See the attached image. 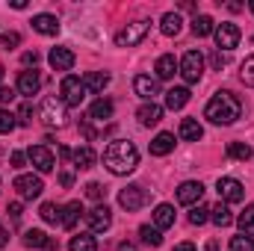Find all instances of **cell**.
Segmentation results:
<instances>
[{
  "label": "cell",
  "mask_w": 254,
  "mask_h": 251,
  "mask_svg": "<svg viewBox=\"0 0 254 251\" xmlns=\"http://www.w3.org/2000/svg\"><path fill=\"white\" fill-rule=\"evenodd\" d=\"M240 116H243V101L228 89L216 92L204 107V119H210L213 125H234Z\"/></svg>",
  "instance_id": "6da1fadb"
},
{
  "label": "cell",
  "mask_w": 254,
  "mask_h": 251,
  "mask_svg": "<svg viewBox=\"0 0 254 251\" xmlns=\"http://www.w3.org/2000/svg\"><path fill=\"white\" fill-rule=\"evenodd\" d=\"M104 166L113 172V175H130L136 172L139 166V151L133 142L127 139H113L107 148H104Z\"/></svg>",
  "instance_id": "7a4b0ae2"
},
{
  "label": "cell",
  "mask_w": 254,
  "mask_h": 251,
  "mask_svg": "<svg viewBox=\"0 0 254 251\" xmlns=\"http://www.w3.org/2000/svg\"><path fill=\"white\" fill-rule=\"evenodd\" d=\"M86 95H89L86 83L80 77H74V74H65L63 83H60V101H63L65 107H80L86 101Z\"/></svg>",
  "instance_id": "3957f363"
},
{
  "label": "cell",
  "mask_w": 254,
  "mask_h": 251,
  "mask_svg": "<svg viewBox=\"0 0 254 251\" xmlns=\"http://www.w3.org/2000/svg\"><path fill=\"white\" fill-rule=\"evenodd\" d=\"M148 33H151V21H148V18H139V21L127 24L125 30L116 36V45H119V48H133V45H139Z\"/></svg>",
  "instance_id": "277c9868"
},
{
  "label": "cell",
  "mask_w": 254,
  "mask_h": 251,
  "mask_svg": "<svg viewBox=\"0 0 254 251\" xmlns=\"http://www.w3.org/2000/svg\"><path fill=\"white\" fill-rule=\"evenodd\" d=\"M178 74H181L190 86H192V83H198V80L204 77V54H201V51H187V54H184V60H181Z\"/></svg>",
  "instance_id": "5b68a950"
},
{
  "label": "cell",
  "mask_w": 254,
  "mask_h": 251,
  "mask_svg": "<svg viewBox=\"0 0 254 251\" xmlns=\"http://www.w3.org/2000/svg\"><path fill=\"white\" fill-rule=\"evenodd\" d=\"M39 116H42L45 127H57V130H60V127L68 125V113H65V104H63V101H57V98H48V101L42 104Z\"/></svg>",
  "instance_id": "8992f818"
},
{
  "label": "cell",
  "mask_w": 254,
  "mask_h": 251,
  "mask_svg": "<svg viewBox=\"0 0 254 251\" xmlns=\"http://www.w3.org/2000/svg\"><path fill=\"white\" fill-rule=\"evenodd\" d=\"M119 204L125 207L127 213H136L139 207L148 204V189L139 187V184H130V187H125L122 192H119Z\"/></svg>",
  "instance_id": "52a82bcc"
},
{
  "label": "cell",
  "mask_w": 254,
  "mask_h": 251,
  "mask_svg": "<svg viewBox=\"0 0 254 251\" xmlns=\"http://www.w3.org/2000/svg\"><path fill=\"white\" fill-rule=\"evenodd\" d=\"M42 189H45V184H42V178H39V175H18V178H15V192H18L24 201L39 198V195H42Z\"/></svg>",
  "instance_id": "ba28073f"
},
{
  "label": "cell",
  "mask_w": 254,
  "mask_h": 251,
  "mask_svg": "<svg viewBox=\"0 0 254 251\" xmlns=\"http://www.w3.org/2000/svg\"><path fill=\"white\" fill-rule=\"evenodd\" d=\"M213 36H216V45H219V51H234L237 45H240V27L237 24H216V30H213Z\"/></svg>",
  "instance_id": "9c48e42d"
},
{
  "label": "cell",
  "mask_w": 254,
  "mask_h": 251,
  "mask_svg": "<svg viewBox=\"0 0 254 251\" xmlns=\"http://www.w3.org/2000/svg\"><path fill=\"white\" fill-rule=\"evenodd\" d=\"M86 225H89L92 234H104V231H110V225H113V213H110V207H107V204H98L95 210H89V213H86Z\"/></svg>",
  "instance_id": "30bf717a"
},
{
  "label": "cell",
  "mask_w": 254,
  "mask_h": 251,
  "mask_svg": "<svg viewBox=\"0 0 254 251\" xmlns=\"http://www.w3.org/2000/svg\"><path fill=\"white\" fill-rule=\"evenodd\" d=\"M27 160H30L42 175L54 172V166H57V160H54V154H51V148H48V145H33V148L27 151Z\"/></svg>",
  "instance_id": "8fae6325"
},
{
  "label": "cell",
  "mask_w": 254,
  "mask_h": 251,
  "mask_svg": "<svg viewBox=\"0 0 254 251\" xmlns=\"http://www.w3.org/2000/svg\"><path fill=\"white\" fill-rule=\"evenodd\" d=\"M216 189H219V198H222L225 204H237V201L246 198V189H243V184H240L237 178H219Z\"/></svg>",
  "instance_id": "7c38bea8"
},
{
  "label": "cell",
  "mask_w": 254,
  "mask_h": 251,
  "mask_svg": "<svg viewBox=\"0 0 254 251\" xmlns=\"http://www.w3.org/2000/svg\"><path fill=\"white\" fill-rule=\"evenodd\" d=\"M133 92L148 104V101H154V98L160 95V80L151 77V74H136V80H133Z\"/></svg>",
  "instance_id": "4fadbf2b"
},
{
  "label": "cell",
  "mask_w": 254,
  "mask_h": 251,
  "mask_svg": "<svg viewBox=\"0 0 254 251\" xmlns=\"http://www.w3.org/2000/svg\"><path fill=\"white\" fill-rule=\"evenodd\" d=\"M201 198H204V184H198V181H187L178 187V204H184V207L201 204Z\"/></svg>",
  "instance_id": "5bb4252c"
},
{
  "label": "cell",
  "mask_w": 254,
  "mask_h": 251,
  "mask_svg": "<svg viewBox=\"0 0 254 251\" xmlns=\"http://www.w3.org/2000/svg\"><path fill=\"white\" fill-rule=\"evenodd\" d=\"M39 89H42V77H39V71H21V74H18V95L33 98Z\"/></svg>",
  "instance_id": "9a60e30c"
},
{
  "label": "cell",
  "mask_w": 254,
  "mask_h": 251,
  "mask_svg": "<svg viewBox=\"0 0 254 251\" xmlns=\"http://www.w3.org/2000/svg\"><path fill=\"white\" fill-rule=\"evenodd\" d=\"M48 63L54 71H71L74 68V51L71 48H54L48 54Z\"/></svg>",
  "instance_id": "2e32d148"
},
{
  "label": "cell",
  "mask_w": 254,
  "mask_h": 251,
  "mask_svg": "<svg viewBox=\"0 0 254 251\" xmlns=\"http://www.w3.org/2000/svg\"><path fill=\"white\" fill-rule=\"evenodd\" d=\"M136 119H139V125H145V127L160 125V119H163V107L154 104V101H148V104H142V107L136 110Z\"/></svg>",
  "instance_id": "e0dca14e"
},
{
  "label": "cell",
  "mask_w": 254,
  "mask_h": 251,
  "mask_svg": "<svg viewBox=\"0 0 254 251\" xmlns=\"http://www.w3.org/2000/svg\"><path fill=\"white\" fill-rule=\"evenodd\" d=\"M24 246H27V249L57 251V240H54V237H48L45 231H36V228H33V231H27V234H24Z\"/></svg>",
  "instance_id": "ac0fdd59"
},
{
  "label": "cell",
  "mask_w": 254,
  "mask_h": 251,
  "mask_svg": "<svg viewBox=\"0 0 254 251\" xmlns=\"http://www.w3.org/2000/svg\"><path fill=\"white\" fill-rule=\"evenodd\" d=\"M33 30L42 33V36H57L60 33V21H57V15L42 12V15H33Z\"/></svg>",
  "instance_id": "d6986e66"
},
{
  "label": "cell",
  "mask_w": 254,
  "mask_h": 251,
  "mask_svg": "<svg viewBox=\"0 0 254 251\" xmlns=\"http://www.w3.org/2000/svg\"><path fill=\"white\" fill-rule=\"evenodd\" d=\"M187 104H190V89L187 86H172L166 92V107L169 110H184Z\"/></svg>",
  "instance_id": "ffe728a7"
},
{
  "label": "cell",
  "mask_w": 254,
  "mask_h": 251,
  "mask_svg": "<svg viewBox=\"0 0 254 251\" xmlns=\"http://www.w3.org/2000/svg\"><path fill=\"white\" fill-rule=\"evenodd\" d=\"M175 151V133H157L151 139V154L154 157H166Z\"/></svg>",
  "instance_id": "44dd1931"
},
{
  "label": "cell",
  "mask_w": 254,
  "mask_h": 251,
  "mask_svg": "<svg viewBox=\"0 0 254 251\" xmlns=\"http://www.w3.org/2000/svg\"><path fill=\"white\" fill-rule=\"evenodd\" d=\"M83 213H86V210H83V204H80V201H71V204H65L60 225H63L65 231H74V225L80 222V216H83Z\"/></svg>",
  "instance_id": "7402d4cb"
},
{
  "label": "cell",
  "mask_w": 254,
  "mask_h": 251,
  "mask_svg": "<svg viewBox=\"0 0 254 251\" xmlns=\"http://www.w3.org/2000/svg\"><path fill=\"white\" fill-rule=\"evenodd\" d=\"M178 68H181V63H178L172 54H163V57L157 60V68H154V71H157V80H172V77L178 74Z\"/></svg>",
  "instance_id": "603a6c76"
},
{
  "label": "cell",
  "mask_w": 254,
  "mask_h": 251,
  "mask_svg": "<svg viewBox=\"0 0 254 251\" xmlns=\"http://www.w3.org/2000/svg\"><path fill=\"white\" fill-rule=\"evenodd\" d=\"M172 225H175V207L172 204H157V210H154V228L166 231Z\"/></svg>",
  "instance_id": "cb8c5ba5"
},
{
  "label": "cell",
  "mask_w": 254,
  "mask_h": 251,
  "mask_svg": "<svg viewBox=\"0 0 254 251\" xmlns=\"http://www.w3.org/2000/svg\"><path fill=\"white\" fill-rule=\"evenodd\" d=\"M160 30H163V36H181V30H184V18L178 15V12H166L163 15V21H160Z\"/></svg>",
  "instance_id": "d4e9b609"
},
{
  "label": "cell",
  "mask_w": 254,
  "mask_h": 251,
  "mask_svg": "<svg viewBox=\"0 0 254 251\" xmlns=\"http://www.w3.org/2000/svg\"><path fill=\"white\" fill-rule=\"evenodd\" d=\"M110 80H113V77H110L107 71H92V74H86V77H83L86 89H89V92H95V95H101V92L110 86Z\"/></svg>",
  "instance_id": "484cf974"
},
{
  "label": "cell",
  "mask_w": 254,
  "mask_h": 251,
  "mask_svg": "<svg viewBox=\"0 0 254 251\" xmlns=\"http://www.w3.org/2000/svg\"><path fill=\"white\" fill-rule=\"evenodd\" d=\"M89 119H92V122H107V119H113V101H110V98H98V101L89 107Z\"/></svg>",
  "instance_id": "4316f807"
},
{
  "label": "cell",
  "mask_w": 254,
  "mask_h": 251,
  "mask_svg": "<svg viewBox=\"0 0 254 251\" xmlns=\"http://www.w3.org/2000/svg\"><path fill=\"white\" fill-rule=\"evenodd\" d=\"M178 136H181L184 142H198V139L204 136V127L198 125V119H184V122H181V130H178Z\"/></svg>",
  "instance_id": "83f0119b"
},
{
  "label": "cell",
  "mask_w": 254,
  "mask_h": 251,
  "mask_svg": "<svg viewBox=\"0 0 254 251\" xmlns=\"http://www.w3.org/2000/svg\"><path fill=\"white\" fill-rule=\"evenodd\" d=\"M71 160H74V169H92L98 157H95V151H92L89 145H83V148L71 151Z\"/></svg>",
  "instance_id": "f1b7e54d"
},
{
  "label": "cell",
  "mask_w": 254,
  "mask_h": 251,
  "mask_svg": "<svg viewBox=\"0 0 254 251\" xmlns=\"http://www.w3.org/2000/svg\"><path fill=\"white\" fill-rule=\"evenodd\" d=\"M213 30H216V24H213V18H210V15H195V18H192V33H195L198 39L210 36Z\"/></svg>",
  "instance_id": "f546056e"
},
{
  "label": "cell",
  "mask_w": 254,
  "mask_h": 251,
  "mask_svg": "<svg viewBox=\"0 0 254 251\" xmlns=\"http://www.w3.org/2000/svg\"><path fill=\"white\" fill-rule=\"evenodd\" d=\"M210 219H213V225H216V228H228V225L234 222V216H231L228 204H216V207H210Z\"/></svg>",
  "instance_id": "4dcf8cb0"
},
{
  "label": "cell",
  "mask_w": 254,
  "mask_h": 251,
  "mask_svg": "<svg viewBox=\"0 0 254 251\" xmlns=\"http://www.w3.org/2000/svg\"><path fill=\"white\" fill-rule=\"evenodd\" d=\"M68 249L71 251H98V243H95V237H89V234H77V237H71Z\"/></svg>",
  "instance_id": "1f68e13d"
},
{
  "label": "cell",
  "mask_w": 254,
  "mask_h": 251,
  "mask_svg": "<svg viewBox=\"0 0 254 251\" xmlns=\"http://www.w3.org/2000/svg\"><path fill=\"white\" fill-rule=\"evenodd\" d=\"M39 216H42L48 225H60V219H63V207H57L54 201H45L42 210H39Z\"/></svg>",
  "instance_id": "d6a6232c"
},
{
  "label": "cell",
  "mask_w": 254,
  "mask_h": 251,
  "mask_svg": "<svg viewBox=\"0 0 254 251\" xmlns=\"http://www.w3.org/2000/svg\"><path fill=\"white\" fill-rule=\"evenodd\" d=\"M139 237H142V243L151 246V249H157V246L163 243V234H160L154 225H142V228H139Z\"/></svg>",
  "instance_id": "836d02e7"
},
{
  "label": "cell",
  "mask_w": 254,
  "mask_h": 251,
  "mask_svg": "<svg viewBox=\"0 0 254 251\" xmlns=\"http://www.w3.org/2000/svg\"><path fill=\"white\" fill-rule=\"evenodd\" d=\"M237 222H240V231H243L246 237H252V240H254V204H249V207L240 213V219H237Z\"/></svg>",
  "instance_id": "e575fe53"
},
{
  "label": "cell",
  "mask_w": 254,
  "mask_h": 251,
  "mask_svg": "<svg viewBox=\"0 0 254 251\" xmlns=\"http://www.w3.org/2000/svg\"><path fill=\"white\" fill-rule=\"evenodd\" d=\"M228 157L231 160H252V148L246 145V142H228Z\"/></svg>",
  "instance_id": "d590c367"
},
{
  "label": "cell",
  "mask_w": 254,
  "mask_h": 251,
  "mask_svg": "<svg viewBox=\"0 0 254 251\" xmlns=\"http://www.w3.org/2000/svg\"><path fill=\"white\" fill-rule=\"evenodd\" d=\"M240 80H243L246 86H252V89H254V57H249L246 63L240 65Z\"/></svg>",
  "instance_id": "8d00e7d4"
},
{
  "label": "cell",
  "mask_w": 254,
  "mask_h": 251,
  "mask_svg": "<svg viewBox=\"0 0 254 251\" xmlns=\"http://www.w3.org/2000/svg\"><path fill=\"white\" fill-rule=\"evenodd\" d=\"M15 125H18V122H15V116H12L9 110H3V107H0V133H12Z\"/></svg>",
  "instance_id": "74e56055"
},
{
  "label": "cell",
  "mask_w": 254,
  "mask_h": 251,
  "mask_svg": "<svg viewBox=\"0 0 254 251\" xmlns=\"http://www.w3.org/2000/svg\"><path fill=\"white\" fill-rule=\"evenodd\" d=\"M231 251H254V240L246 237V234L243 237H234L231 240Z\"/></svg>",
  "instance_id": "f35d334b"
},
{
  "label": "cell",
  "mask_w": 254,
  "mask_h": 251,
  "mask_svg": "<svg viewBox=\"0 0 254 251\" xmlns=\"http://www.w3.org/2000/svg\"><path fill=\"white\" fill-rule=\"evenodd\" d=\"M207 219H210V207H201V204H198V207L190 213V222H192V225H204Z\"/></svg>",
  "instance_id": "ab89813d"
},
{
  "label": "cell",
  "mask_w": 254,
  "mask_h": 251,
  "mask_svg": "<svg viewBox=\"0 0 254 251\" xmlns=\"http://www.w3.org/2000/svg\"><path fill=\"white\" fill-rule=\"evenodd\" d=\"M0 45H3L6 51H15V48L21 45V36H18V33H3V36H0Z\"/></svg>",
  "instance_id": "60d3db41"
},
{
  "label": "cell",
  "mask_w": 254,
  "mask_h": 251,
  "mask_svg": "<svg viewBox=\"0 0 254 251\" xmlns=\"http://www.w3.org/2000/svg\"><path fill=\"white\" fill-rule=\"evenodd\" d=\"M30 116H33V104L27 101V104H21V110H18V116H15V119H18V125H30V122H33Z\"/></svg>",
  "instance_id": "b9f144b4"
},
{
  "label": "cell",
  "mask_w": 254,
  "mask_h": 251,
  "mask_svg": "<svg viewBox=\"0 0 254 251\" xmlns=\"http://www.w3.org/2000/svg\"><path fill=\"white\" fill-rule=\"evenodd\" d=\"M104 195H107V189L101 184H89L86 187V198H92V201H104Z\"/></svg>",
  "instance_id": "7bdbcfd3"
},
{
  "label": "cell",
  "mask_w": 254,
  "mask_h": 251,
  "mask_svg": "<svg viewBox=\"0 0 254 251\" xmlns=\"http://www.w3.org/2000/svg\"><path fill=\"white\" fill-rule=\"evenodd\" d=\"M9 163H12V169H24V166H27V154H24V151H12Z\"/></svg>",
  "instance_id": "ee69618b"
},
{
  "label": "cell",
  "mask_w": 254,
  "mask_h": 251,
  "mask_svg": "<svg viewBox=\"0 0 254 251\" xmlns=\"http://www.w3.org/2000/svg\"><path fill=\"white\" fill-rule=\"evenodd\" d=\"M12 101H15V89L0 86V104H12Z\"/></svg>",
  "instance_id": "f6af8a7d"
},
{
  "label": "cell",
  "mask_w": 254,
  "mask_h": 251,
  "mask_svg": "<svg viewBox=\"0 0 254 251\" xmlns=\"http://www.w3.org/2000/svg\"><path fill=\"white\" fill-rule=\"evenodd\" d=\"M21 213H24V207H21V201H12V204H9V216H12V219L18 222V219H21Z\"/></svg>",
  "instance_id": "bcb514c9"
},
{
  "label": "cell",
  "mask_w": 254,
  "mask_h": 251,
  "mask_svg": "<svg viewBox=\"0 0 254 251\" xmlns=\"http://www.w3.org/2000/svg\"><path fill=\"white\" fill-rule=\"evenodd\" d=\"M21 63H24V65H33V68H36V63H39V54H36V51H27V54L21 57Z\"/></svg>",
  "instance_id": "7dc6e473"
},
{
  "label": "cell",
  "mask_w": 254,
  "mask_h": 251,
  "mask_svg": "<svg viewBox=\"0 0 254 251\" xmlns=\"http://www.w3.org/2000/svg\"><path fill=\"white\" fill-rule=\"evenodd\" d=\"M210 63H213V68H222V65L228 63V57H225V54H222V51H216V54H213V60H210Z\"/></svg>",
  "instance_id": "c3c4849f"
},
{
  "label": "cell",
  "mask_w": 254,
  "mask_h": 251,
  "mask_svg": "<svg viewBox=\"0 0 254 251\" xmlns=\"http://www.w3.org/2000/svg\"><path fill=\"white\" fill-rule=\"evenodd\" d=\"M60 184H63L65 189H68L71 184H74V172H63V175H60Z\"/></svg>",
  "instance_id": "681fc988"
},
{
  "label": "cell",
  "mask_w": 254,
  "mask_h": 251,
  "mask_svg": "<svg viewBox=\"0 0 254 251\" xmlns=\"http://www.w3.org/2000/svg\"><path fill=\"white\" fill-rule=\"evenodd\" d=\"M12 9H27V0H9Z\"/></svg>",
  "instance_id": "f907efd6"
},
{
  "label": "cell",
  "mask_w": 254,
  "mask_h": 251,
  "mask_svg": "<svg viewBox=\"0 0 254 251\" xmlns=\"http://www.w3.org/2000/svg\"><path fill=\"white\" fill-rule=\"evenodd\" d=\"M175 251H195L192 243H181V246H175Z\"/></svg>",
  "instance_id": "816d5d0a"
},
{
  "label": "cell",
  "mask_w": 254,
  "mask_h": 251,
  "mask_svg": "<svg viewBox=\"0 0 254 251\" xmlns=\"http://www.w3.org/2000/svg\"><path fill=\"white\" fill-rule=\"evenodd\" d=\"M119 251H136V246H130V243H122V246H119Z\"/></svg>",
  "instance_id": "f5cc1de1"
},
{
  "label": "cell",
  "mask_w": 254,
  "mask_h": 251,
  "mask_svg": "<svg viewBox=\"0 0 254 251\" xmlns=\"http://www.w3.org/2000/svg\"><path fill=\"white\" fill-rule=\"evenodd\" d=\"M6 246V231H3V225H0V249Z\"/></svg>",
  "instance_id": "db71d44e"
},
{
  "label": "cell",
  "mask_w": 254,
  "mask_h": 251,
  "mask_svg": "<svg viewBox=\"0 0 254 251\" xmlns=\"http://www.w3.org/2000/svg\"><path fill=\"white\" fill-rule=\"evenodd\" d=\"M3 74H6V68H3V65H0V80H3Z\"/></svg>",
  "instance_id": "11a10c76"
},
{
  "label": "cell",
  "mask_w": 254,
  "mask_h": 251,
  "mask_svg": "<svg viewBox=\"0 0 254 251\" xmlns=\"http://www.w3.org/2000/svg\"><path fill=\"white\" fill-rule=\"evenodd\" d=\"M249 6H252V12H254V0H252V3H249Z\"/></svg>",
  "instance_id": "9f6ffc18"
},
{
  "label": "cell",
  "mask_w": 254,
  "mask_h": 251,
  "mask_svg": "<svg viewBox=\"0 0 254 251\" xmlns=\"http://www.w3.org/2000/svg\"><path fill=\"white\" fill-rule=\"evenodd\" d=\"M252 42H254V36H252Z\"/></svg>",
  "instance_id": "6f0895ef"
}]
</instances>
